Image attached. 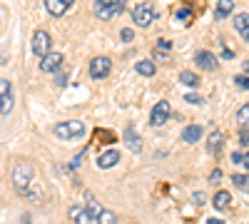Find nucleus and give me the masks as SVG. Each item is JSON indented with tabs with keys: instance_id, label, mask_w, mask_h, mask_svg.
<instances>
[{
	"instance_id": "nucleus-21",
	"label": "nucleus",
	"mask_w": 249,
	"mask_h": 224,
	"mask_svg": "<svg viewBox=\"0 0 249 224\" xmlns=\"http://www.w3.org/2000/svg\"><path fill=\"white\" fill-rule=\"evenodd\" d=\"M232 182H234V187H239L242 192H249V174H234L232 177Z\"/></svg>"
},
{
	"instance_id": "nucleus-15",
	"label": "nucleus",
	"mask_w": 249,
	"mask_h": 224,
	"mask_svg": "<svg viewBox=\"0 0 249 224\" xmlns=\"http://www.w3.org/2000/svg\"><path fill=\"white\" fill-rule=\"evenodd\" d=\"M204 135V130L199 125H187L182 130V142H187V145H192V142H199V137Z\"/></svg>"
},
{
	"instance_id": "nucleus-5",
	"label": "nucleus",
	"mask_w": 249,
	"mask_h": 224,
	"mask_svg": "<svg viewBox=\"0 0 249 224\" xmlns=\"http://www.w3.org/2000/svg\"><path fill=\"white\" fill-rule=\"evenodd\" d=\"M155 17H157V10L152 3H140L132 8V20L137 28H150L155 23Z\"/></svg>"
},
{
	"instance_id": "nucleus-6",
	"label": "nucleus",
	"mask_w": 249,
	"mask_h": 224,
	"mask_svg": "<svg viewBox=\"0 0 249 224\" xmlns=\"http://www.w3.org/2000/svg\"><path fill=\"white\" fill-rule=\"evenodd\" d=\"M112 70V60L105 57V55H100V57H92L90 60V77L92 80H105Z\"/></svg>"
},
{
	"instance_id": "nucleus-3",
	"label": "nucleus",
	"mask_w": 249,
	"mask_h": 224,
	"mask_svg": "<svg viewBox=\"0 0 249 224\" xmlns=\"http://www.w3.org/2000/svg\"><path fill=\"white\" fill-rule=\"evenodd\" d=\"M124 3L127 0H95L92 8H95V15L100 20H112L115 15H120L124 10Z\"/></svg>"
},
{
	"instance_id": "nucleus-17",
	"label": "nucleus",
	"mask_w": 249,
	"mask_h": 224,
	"mask_svg": "<svg viewBox=\"0 0 249 224\" xmlns=\"http://www.w3.org/2000/svg\"><path fill=\"white\" fill-rule=\"evenodd\" d=\"M232 13H234V0H219V3H217V10H214V15H217L219 20L230 17Z\"/></svg>"
},
{
	"instance_id": "nucleus-27",
	"label": "nucleus",
	"mask_w": 249,
	"mask_h": 224,
	"mask_svg": "<svg viewBox=\"0 0 249 224\" xmlns=\"http://www.w3.org/2000/svg\"><path fill=\"white\" fill-rule=\"evenodd\" d=\"M234 83H237V87L249 90V75H237V77H234Z\"/></svg>"
},
{
	"instance_id": "nucleus-34",
	"label": "nucleus",
	"mask_w": 249,
	"mask_h": 224,
	"mask_svg": "<svg viewBox=\"0 0 249 224\" xmlns=\"http://www.w3.org/2000/svg\"><path fill=\"white\" fill-rule=\"evenodd\" d=\"M207 224H224L222 219H207Z\"/></svg>"
},
{
	"instance_id": "nucleus-23",
	"label": "nucleus",
	"mask_w": 249,
	"mask_h": 224,
	"mask_svg": "<svg viewBox=\"0 0 249 224\" xmlns=\"http://www.w3.org/2000/svg\"><path fill=\"white\" fill-rule=\"evenodd\" d=\"M247 25H249V15H247V13H239V15H234V30H237V33H242Z\"/></svg>"
},
{
	"instance_id": "nucleus-32",
	"label": "nucleus",
	"mask_w": 249,
	"mask_h": 224,
	"mask_svg": "<svg viewBox=\"0 0 249 224\" xmlns=\"http://www.w3.org/2000/svg\"><path fill=\"white\" fill-rule=\"evenodd\" d=\"M177 20H182V23H187V20H190V10H179V13H177Z\"/></svg>"
},
{
	"instance_id": "nucleus-33",
	"label": "nucleus",
	"mask_w": 249,
	"mask_h": 224,
	"mask_svg": "<svg viewBox=\"0 0 249 224\" xmlns=\"http://www.w3.org/2000/svg\"><path fill=\"white\" fill-rule=\"evenodd\" d=\"M239 35H242V37H244V40H247V43H249V25H247V28H244V30H242V33H239Z\"/></svg>"
},
{
	"instance_id": "nucleus-35",
	"label": "nucleus",
	"mask_w": 249,
	"mask_h": 224,
	"mask_svg": "<svg viewBox=\"0 0 249 224\" xmlns=\"http://www.w3.org/2000/svg\"><path fill=\"white\" fill-rule=\"evenodd\" d=\"M244 72H249V60H247V63H244Z\"/></svg>"
},
{
	"instance_id": "nucleus-12",
	"label": "nucleus",
	"mask_w": 249,
	"mask_h": 224,
	"mask_svg": "<svg viewBox=\"0 0 249 224\" xmlns=\"http://www.w3.org/2000/svg\"><path fill=\"white\" fill-rule=\"evenodd\" d=\"M72 3H75V0H45V10L50 15L60 17V15L68 13V8H72Z\"/></svg>"
},
{
	"instance_id": "nucleus-1",
	"label": "nucleus",
	"mask_w": 249,
	"mask_h": 224,
	"mask_svg": "<svg viewBox=\"0 0 249 224\" xmlns=\"http://www.w3.org/2000/svg\"><path fill=\"white\" fill-rule=\"evenodd\" d=\"M13 185L18 190L20 197H25L30 202H40L45 199V185L43 179H37V172L30 162H18L13 170Z\"/></svg>"
},
{
	"instance_id": "nucleus-16",
	"label": "nucleus",
	"mask_w": 249,
	"mask_h": 224,
	"mask_svg": "<svg viewBox=\"0 0 249 224\" xmlns=\"http://www.w3.org/2000/svg\"><path fill=\"white\" fill-rule=\"evenodd\" d=\"M222 145H224V135L219 130H214L210 135V139H207V150H210V155H219L222 152Z\"/></svg>"
},
{
	"instance_id": "nucleus-14",
	"label": "nucleus",
	"mask_w": 249,
	"mask_h": 224,
	"mask_svg": "<svg viewBox=\"0 0 249 224\" xmlns=\"http://www.w3.org/2000/svg\"><path fill=\"white\" fill-rule=\"evenodd\" d=\"M122 139H124V145H127L132 152H140V150H142V139H140V135L135 132V127H124Z\"/></svg>"
},
{
	"instance_id": "nucleus-8",
	"label": "nucleus",
	"mask_w": 249,
	"mask_h": 224,
	"mask_svg": "<svg viewBox=\"0 0 249 224\" xmlns=\"http://www.w3.org/2000/svg\"><path fill=\"white\" fill-rule=\"evenodd\" d=\"M62 63H65V55L62 52H48L40 57V70L50 75V72H57L62 68Z\"/></svg>"
},
{
	"instance_id": "nucleus-9",
	"label": "nucleus",
	"mask_w": 249,
	"mask_h": 224,
	"mask_svg": "<svg viewBox=\"0 0 249 224\" xmlns=\"http://www.w3.org/2000/svg\"><path fill=\"white\" fill-rule=\"evenodd\" d=\"M30 48H33V52H35L37 57L48 55V52H50V35H48L45 30H35V33H33V43H30Z\"/></svg>"
},
{
	"instance_id": "nucleus-20",
	"label": "nucleus",
	"mask_w": 249,
	"mask_h": 224,
	"mask_svg": "<svg viewBox=\"0 0 249 224\" xmlns=\"http://www.w3.org/2000/svg\"><path fill=\"white\" fill-rule=\"evenodd\" d=\"M179 83L187 85V87H199V75H195V72H190V70H184V72H179Z\"/></svg>"
},
{
	"instance_id": "nucleus-31",
	"label": "nucleus",
	"mask_w": 249,
	"mask_h": 224,
	"mask_svg": "<svg viewBox=\"0 0 249 224\" xmlns=\"http://www.w3.org/2000/svg\"><path fill=\"white\" fill-rule=\"evenodd\" d=\"M219 179H222V170H214V172L210 174V182H212V185H217Z\"/></svg>"
},
{
	"instance_id": "nucleus-18",
	"label": "nucleus",
	"mask_w": 249,
	"mask_h": 224,
	"mask_svg": "<svg viewBox=\"0 0 249 224\" xmlns=\"http://www.w3.org/2000/svg\"><path fill=\"white\" fill-rule=\"evenodd\" d=\"M212 205H214V209H227V207H230L232 205V194L230 192H217L214 194V199H212Z\"/></svg>"
},
{
	"instance_id": "nucleus-7",
	"label": "nucleus",
	"mask_w": 249,
	"mask_h": 224,
	"mask_svg": "<svg viewBox=\"0 0 249 224\" xmlns=\"http://www.w3.org/2000/svg\"><path fill=\"white\" fill-rule=\"evenodd\" d=\"M170 115H172V107H170V103H167V100H162V103H157V105L152 107V115H150V125H152V127H162L164 122L170 120Z\"/></svg>"
},
{
	"instance_id": "nucleus-19",
	"label": "nucleus",
	"mask_w": 249,
	"mask_h": 224,
	"mask_svg": "<svg viewBox=\"0 0 249 224\" xmlns=\"http://www.w3.org/2000/svg\"><path fill=\"white\" fill-rule=\"evenodd\" d=\"M135 70H137L140 75H144V77H152V75L157 72V68H155L152 60H140V63L135 65Z\"/></svg>"
},
{
	"instance_id": "nucleus-4",
	"label": "nucleus",
	"mask_w": 249,
	"mask_h": 224,
	"mask_svg": "<svg viewBox=\"0 0 249 224\" xmlns=\"http://www.w3.org/2000/svg\"><path fill=\"white\" fill-rule=\"evenodd\" d=\"M53 132H55L57 139H80L82 135H85V125H82L80 120H68V122L55 125Z\"/></svg>"
},
{
	"instance_id": "nucleus-2",
	"label": "nucleus",
	"mask_w": 249,
	"mask_h": 224,
	"mask_svg": "<svg viewBox=\"0 0 249 224\" xmlns=\"http://www.w3.org/2000/svg\"><path fill=\"white\" fill-rule=\"evenodd\" d=\"M88 207H70V219L72 224H100V214L105 207H100V202H95V197L90 192H85Z\"/></svg>"
},
{
	"instance_id": "nucleus-24",
	"label": "nucleus",
	"mask_w": 249,
	"mask_h": 224,
	"mask_svg": "<svg viewBox=\"0 0 249 224\" xmlns=\"http://www.w3.org/2000/svg\"><path fill=\"white\" fill-rule=\"evenodd\" d=\"M100 224H117V214L110 212V209H102V214H100Z\"/></svg>"
},
{
	"instance_id": "nucleus-22",
	"label": "nucleus",
	"mask_w": 249,
	"mask_h": 224,
	"mask_svg": "<svg viewBox=\"0 0 249 224\" xmlns=\"http://www.w3.org/2000/svg\"><path fill=\"white\" fill-rule=\"evenodd\" d=\"M232 162H234V165H239V167H244V170H249V150L247 152H234L232 155Z\"/></svg>"
},
{
	"instance_id": "nucleus-11",
	"label": "nucleus",
	"mask_w": 249,
	"mask_h": 224,
	"mask_svg": "<svg viewBox=\"0 0 249 224\" xmlns=\"http://www.w3.org/2000/svg\"><path fill=\"white\" fill-rule=\"evenodd\" d=\"M195 63H197L202 70H207V72H214V70L219 68V60H217L212 52H207V50H199V52L195 55Z\"/></svg>"
},
{
	"instance_id": "nucleus-29",
	"label": "nucleus",
	"mask_w": 249,
	"mask_h": 224,
	"mask_svg": "<svg viewBox=\"0 0 249 224\" xmlns=\"http://www.w3.org/2000/svg\"><path fill=\"white\" fill-rule=\"evenodd\" d=\"M157 50L170 52V50H172V43H170V40H157Z\"/></svg>"
},
{
	"instance_id": "nucleus-26",
	"label": "nucleus",
	"mask_w": 249,
	"mask_h": 224,
	"mask_svg": "<svg viewBox=\"0 0 249 224\" xmlns=\"http://www.w3.org/2000/svg\"><path fill=\"white\" fill-rule=\"evenodd\" d=\"M239 142L244 147H249V125H242L239 127Z\"/></svg>"
},
{
	"instance_id": "nucleus-30",
	"label": "nucleus",
	"mask_w": 249,
	"mask_h": 224,
	"mask_svg": "<svg viewBox=\"0 0 249 224\" xmlns=\"http://www.w3.org/2000/svg\"><path fill=\"white\" fill-rule=\"evenodd\" d=\"M132 37H135V30H130V28H124V30H122V40H124V43H130Z\"/></svg>"
},
{
	"instance_id": "nucleus-28",
	"label": "nucleus",
	"mask_w": 249,
	"mask_h": 224,
	"mask_svg": "<svg viewBox=\"0 0 249 224\" xmlns=\"http://www.w3.org/2000/svg\"><path fill=\"white\" fill-rule=\"evenodd\" d=\"M184 100H187V103H190V105H202V103H204V100H202L199 95H195V92H190V95H187Z\"/></svg>"
},
{
	"instance_id": "nucleus-10",
	"label": "nucleus",
	"mask_w": 249,
	"mask_h": 224,
	"mask_svg": "<svg viewBox=\"0 0 249 224\" xmlns=\"http://www.w3.org/2000/svg\"><path fill=\"white\" fill-rule=\"evenodd\" d=\"M15 105V100H13V87L8 80H0V115H8Z\"/></svg>"
},
{
	"instance_id": "nucleus-25",
	"label": "nucleus",
	"mask_w": 249,
	"mask_h": 224,
	"mask_svg": "<svg viewBox=\"0 0 249 224\" xmlns=\"http://www.w3.org/2000/svg\"><path fill=\"white\" fill-rule=\"evenodd\" d=\"M237 120H239V125H249V103L239 107V112H237Z\"/></svg>"
},
{
	"instance_id": "nucleus-13",
	"label": "nucleus",
	"mask_w": 249,
	"mask_h": 224,
	"mask_svg": "<svg viewBox=\"0 0 249 224\" xmlns=\"http://www.w3.org/2000/svg\"><path fill=\"white\" fill-rule=\"evenodd\" d=\"M120 162V152L117 150H107V152H102L100 157H97V167L100 170H110V167H115Z\"/></svg>"
}]
</instances>
